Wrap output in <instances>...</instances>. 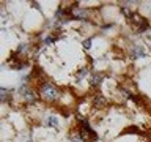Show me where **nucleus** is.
<instances>
[{"mask_svg":"<svg viewBox=\"0 0 151 142\" xmlns=\"http://www.w3.org/2000/svg\"><path fill=\"white\" fill-rule=\"evenodd\" d=\"M35 87L38 90L40 99L42 103H46V104H57L58 99H60V96H61V93H63L58 85H57L55 82H52V80L47 79V78L41 79Z\"/></svg>","mask_w":151,"mask_h":142,"instance_id":"obj_1","label":"nucleus"},{"mask_svg":"<svg viewBox=\"0 0 151 142\" xmlns=\"http://www.w3.org/2000/svg\"><path fill=\"white\" fill-rule=\"evenodd\" d=\"M69 141H71V142H85V141L82 139V136L79 134L77 128H76V130H73V131L69 133Z\"/></svg>","mask_w":151,"mask_h":142,"instance_id":"obj_7","label":"nucleus"},{"mask_svg":"<svg viewBox=\"0 0 151 142\" xmlns=\"http://www.w3.org/2000/svg\"><path fill=\"white\" fill-rule=\"evenodd\" d=\"M21 139H22V142H33V141H32V137H30V136H25V134H22Z\"/></svg>","mask_w":151,"mask_h":142,"instance_id":"obj_9","label":"nucleus"},{"mask_svg":"<svg viewBox=\"0 0 151 142\" xmlns=\"http://www.w3.org/2000/svg\"><path fill=\"white\" fill-rule=\"evenodd\" d=\"M90 103H91V107H93V111H104L107 106H109V98L104 95L102 92H94L91 93V96H90Z\"/></svg>","mask_w":151,"mask_h":142,"instance_id":"obj_3","label":"nucleus"},{"mask_svg":"<svg viewBox=\"0 0 151 142\" xmlns=\"http://www.w3.org/2000/svg\"><path fill=\"white\" fill-rule=\"evenodd\" d=\"M129 57L131 59H145L146 57V51H145V46L143 44H139V43H135V44H132L129 47Z\"/></svg>","mask_w":151,"mask_h":142,"instance_id":"obj_5","label":"nucleus"},{"mask_svg":"<svg viewBox=\"0 0 151 142\" xmlns=\"http://www.w3.org/2000/svg\"><path fill=\"white\" fill-rule=\"evenodd\" d=\"M143 142H151V141H143Z\"/></svg>","mask_w":151,"mask_h":142,"instance_id":"obj_10","label":"nucleus"},{"mask_svg":"<svg viewBox=\"0 0 151 142\" xmlns=\"http://www.w3.org/2000/svg\"><path fill=\"white\" fill-rule=\"evenodd\" d=\"M104 82H106V74L99 73V71H93L91 76H90V79H88L90 88H93L94 92H98V90L104 85Z\"/></svg>","mask_w":151,"mask_h":142,"instance_id":"obj_4","label":"nucleus"},{"mask_svg":"<svg viewBox=\"0 0 151 142\" xmlns=\"http://www.w3.org/2000/svg\"><path fill=\"white\" fill-rule=\"evenodd\" d=\"M127 22H129V25L134 28V32H137V33H145V32H148L150 27H151L148 19H146L145 16H142V14H139L137 11L132 14Z\"/></svg>","mask_w":151,"mask_h":142,"instance_id":"obj_2","label":"nucleus"},{"mask_svg":"<svg viewBox=\"0 0 151 142\" xmlns=\"http://www.w3.org/2000/svg\"><path fill=\"white\" fill-rule=\"evenodd\" d=\"M93 41H94V38H93V36L85 38L83 43H82V44H83V49H85V51H91V49H93Z\"/></svg>","mask_w":151,"mask_h":142,"instance_id":"obj_8","label":"nucleus"},{"mask_svg":"<svg viewBox=\"0 0 151 142\" xmlns=\"http://www.w3.org/2000/svg\"><path fill=\"white\" fill-rule=\"evenodd\" d=\"M42 120H44V125L50 130H58L60 128V117L57 114H47Z\"/></svg>","mask_w":151,"mask_h":142,"instance_id":"obj_6","label":"nucleus"}]
</instances>
